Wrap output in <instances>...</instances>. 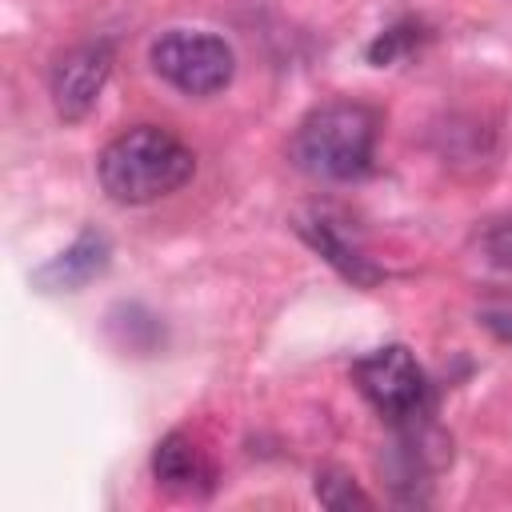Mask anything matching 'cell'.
<instances>
[{
  "mask_svg": "<svg viewBox=\"0 0 512 512\" xmlns=\"http://www.w3.org/2000/svg\"><path fill=\"white\" fill-rule=\"evenodd\" d=\"M380 112L356 100H336L308 112L288 144V156L300 172L316 180H360L372 172Z\"/></svg>",
  "mask_w": 512,
  "mask_h": 512,
  "instance_id": "obj_2",
  "label": "cell"
},
{
  "mask_svg": "<svg viewBox=\"0 0 512 512\" xmlns=\"http://www.w3.org/2000/svg\"><path fill=\"white\" fill-rule=\"evenodd\" d=\"M152 68L184 96H212L232 84L236 56L224 44V36L172 28L152 44Z\"/></svg>",
  "mask_w": 512,
  "mask_h": 512,
  "instance_id": "obj_4",
  "label": "cell"
},
{
  "mask_svg": "<svg viewBox=\"0 0 512 512\" xmlns=\"http://www.w3.org/2000/svg\"><path fill=\"white\" fill-rule=\"evenodd\" d=\"M108 72H112V40H88V44L68 48L52 64V76H48L56 112L64 120H84L92 112Z\"/></svg>",
  "mask_w": 512,
  "mask_h": 512,
  "instance_id": "obj_5",
  "label": "cell"
},
{
  "mask_svg": "<svg viewBox=\"0 0 512 512\" xmlns=\"http://www.w3.org/2000/svg\"><path fill=\"white\" fill-rule=\"evenodd\" d=\"M152 476L160 488L176 492V496H204L216 484V468L208 460V452L188 440L184 432H168L156 452H152Z\"/></svg>",
  "mask_w": 512,
  "mask_h": 512,
  "instance_id": "obj_6",
  "label": "cell"
},
{
  "mask_svg": "<svg viewBox=\"0 0 512 512\" xmlns=\"http://www.w3.org/2000/svg\"><path fill=\"white\" fill-rule=\"evenodd\" d=\"M316 496H320V504H328V508L372 504V496H368V492H360V488L352 484V476H344V472H336V468H328V472H320V476H316Z\"/></svg>",
  "mask_w": 512,
  "mask_h": 512,
  "instance_id": "obj_9",
  "label": "cell"
},
{
  "mask_svg": "<svg viewBox=\"0 0 512 512\" xmlns=\"http://www.w3.org/2000/svg\"><path fill=\"white\" fill-rule=\"evenodd\" d=\"M104 264H108V244H104V236L84 232L68 252H60L52 264H44V268L36 272V280H40L44 288H80V284L92 280Z\"/></svg>",
  "mask_w": 512,
  "mask_h": 512,
  "instance_id": "obj_8",
  "label": "cell"
},
{
  "mask_svg": "<svg viewBox=\"0 0 512 512\" xmlns=\"http://www.w3.org/2000/svg\"><path fill=\"white\" fill-rule=\"evenodd\" d=\"M480 244H484V252H488V260H492V264H500V268H512V216H504V220H492V224L484 228Z\"/></svg>",
  "mask_w": 512,
  "mask_h": 512,
  "instance_id": "obj_10",
  "label": "cell"
},
{
  "mask_svg": "<svg viewBox=\"0 0 512 512\" xmlns=\"http://www.w3.org/2000/svg\"><path fill=\"white\" fill-rule=\"evenodd\" d=\"M356 388L396 428H420L432 412V384L404 344H384L352 364Z\"/></svg>",
  "mask_w": 512,
  "mask_h": 512,
  "instance_id": "obj_3",
  "label": "cell"
},
{
  "mask_svg": "<svg viewBox=\"0 0 512 512\" xmlns=\"http://www.w3.org/2000/svg\"><path fill=\"white\" fill-rule=\"evenodd\" d=\"M300 232L308 236V244L324 256V260H332L352 284H376L380 280V268L356 248V244H348L340 232H336V224L328 220V216H312V220H300Z\"/></svg>",
  "mask_w": 512,
  "mask_h": 512,
  "instance_id": "obj_7",
  "label": "cell"
},
{
  "mask_svg": "<svg viewBox=\"0 0 512 512\" xmlns=\"http://www.w3.org/2000/svg\"><path fill=\"white\" fill-rule=\"evenodd\" d=\"M96 172H100V188L116 204H152L192 180L196 156L168 128L136 124L104 144Z\"/></svg>",
  "mask_w": 512,
  "mask_h": 512,
  "instance_id": "obj_1",
  "label": "cell"
}]
</instances>
